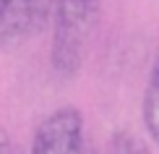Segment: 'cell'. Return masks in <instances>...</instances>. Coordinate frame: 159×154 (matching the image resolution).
<instances>
[{
    "label": "cell",
    "mask_w": 159,
    "mask_h": 154,
    "mask_svg": "<svg viewBox=\"0 0 159 154\" xmlns=\"http://www.w3.org/2000/svg\"><path fill=\"white\" fill-rule=\"evenodd\" d=\"M13 154H18V152H13Z\"/></svg>",
    "instance_id": "obj_8"
},
{
    "label": "cell",
    "mask_w": 159,
    "mask_h": 154,
    "mask_svg": "<svg viewBox=\"0 0 159 154\" xmlns=\"http://www.w3.org/2000/svg\"><path fill=\"white\" fill-rule=\"evenodd\" d=\"M86 154H97V152H94V149H86Z\"/></svg>",
    "instance_id": "obj_7"
},
{
    "label": "cell",
    "mask_w": 159,
    "mask_h": 154,
    "mask_svg": "<svg viewBox=\"0 0 159 154\" xmlns=\"http://www.w3.org/2000/svg\"><path fill=\"white\" fill-rule=\"evenodd\" d=\"M55 0H0V50H13L42 34Z\"/></svg>",
    "instance_id": "obj_3"
},
{
    "label": "cell",
    "mask_w": 159,
    "mask_h": 154,
    "mask_svg": "<svg viewBox=\"0 0 159 154\" xmlns=\"http://www.w3.org/2000/svg\"><path fill=\"white\" fill-rule=\"evenodd\" d=\"M31 154H86L81 110L73 105L52 110L37 125L31 138Z\"/></svg>",
    "instance_id": "obj_2"
},
{
    "label": "cell",
    "mask_w": 159,
    "mask_h": 154,
    "mask_svg": "<svg viewBox=\"0 0 159 154\" xmlns=\"http://www.w3.org/2000/svg\"><path fill=\"white\" fill-rule=\"evenodd\" d=\"M0 154H13V146H11V136L5 128H0Z\"/></svg>",
    "instance_id": "obj_6"
},
{
    "label": "cell",
    "mask_w": 159,
    "mask_h": 154,
    "mask_svg": "<svg viewBox=\"0 0 159 154\" xmlns=\"http://www.w3.org/2000/svg\"><path fill=\"white\" fill-rule=\"evenodd\" d=\"M110 154H151V149L133 131H117L110 141Z\"/></svg>",
    "instance_id": "obj_5"
},
{
    "label": "cell",
    "mask_w": 159,
    "mask_h": 154,
    "mask_svg": "<svg viewBox=\"0 0 159 154\" xmlns=\"http://www.w3.org/2000/svg\"><path fill=\"white\" fill-rule=\"evenodd\" d=\"M97 16L99 0H55L50 47V63L55 73L70 78L81 71Z\"/></svg>",
    "instance_id": "obj_1"
},
{
    "label": "cell",
    "mask_w": 159,
    "mask_h": 154,
    "mask_svg": "<svg viewBox=\"0 0 159 154\" xmlns=\"http://www.w3.org/2000/svg\"><path fill=\"white\" fill-rule=\"evenodd\" d=\"M141 115H143V125H146L151 141L159 146V52H157L154 63H151V71H149V78H146Z\"/></svg>",
    "instance_id": "obj_4"
}]
</instances>
